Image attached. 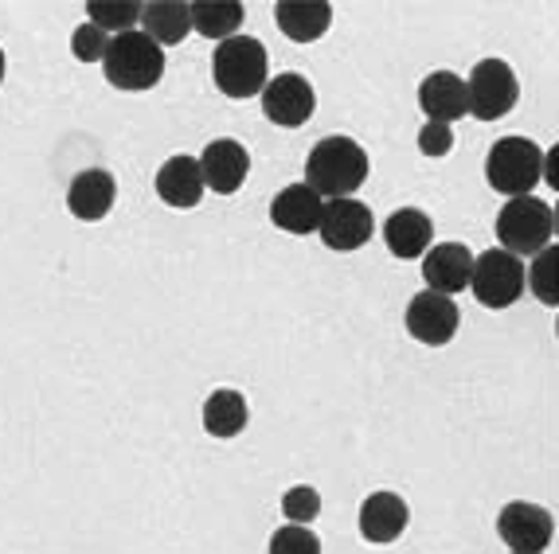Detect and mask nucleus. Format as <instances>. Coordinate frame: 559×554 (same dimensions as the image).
<instances>
[{"instance_id":"obj_1","label":"nucleus","mask_w":559,"mask_h":554,"mask_svg":"<svg viewBox=\"0 0 559 554\" xmlns=\"http://www.w3.org/2000/svg\"><path fill=\"white\" fill-rule=\"evenodd\" d=\"M368 172H372L368 153L353 137H341V133L321 137L306 157V188L318 192L325 204L329 200H353L364 188V180H368Z\"/></svg>"},{"instance_id":"obj_2","label":"nucleus","mask_w":559,"mask_h":554,"mask_svg":"<svg viewBox=\"0 0 559 554\" xmlns=\"http://www.w3.org/2000/svg\"><path fill=\"white\" fill-rule=\"evenodd\" d=\"M212 79L219 86V94L235 98V103H247V98L262 94V86L271 83V56H266L262 39L231 36L224 44H215Z\"/></svg>"},{"instance_id":"obj_3","label":"nucleus","mask_w":559,"mask_h":554,"mask_svg":"<svg viewBox=\"0 0 559 554\" xmlns=\"http://www.w3.org/2000/svg\"><path fill=\"white\" fill-rule=\"evenodd\" d=\"M103 71L110 79V86H118V91H150L165 74V51L141 28L121 32V36H110Z\"/></svg>"},{"instance_id":"obj_4","label":"nucleus","mask_w":559,"mask_h":554,"mask_svg":"<svg viewBox=\"0 0 559 554\" xmlns=\"http://www.w3.org/2000/svg\"><path fill=\"white\" fill-rule=\"evenodd\" d=\"M501 250L516 254V258H536L544 246H551L556 234V212L536 195H521V200H504L501 215L493 222Z\"/></svg>"},{"instance_id":"obj_5","label":"nucleus","mask_w":559,"mask_h":554,"mask_svg":"<svg viewBox=\"0 0 559 554\" xmlns=\"http://www.w3.org/2000/svg\"><path fill=\"white\" fill-rule=\"evenodd\" d=\"M540 165H544V148H536V141L528 137H501L493 141L489 157H485V180L489 188L509 200H521L532 195L540 184Z\"/></svg>"},{"instance_id":"obj_6","label":"nucleus","mask_w":559,"mask_h":554,"mask_svg":"<svg viewBox=\"0 0 559 554\" xmlns=\"http://www.w3.org/2000/svg\"><path fill=\"white\" fill-rule=\"evenodd\" d=\"M466 103L477 121H497L504 113H513L516 103H521L516 71L504 59H477L466 79Z\"/></svg>"},{"instance_id":"obj_7","label":"nucleus","mask_w":559,"mask_h":554,"mask_svg":"<svg viewBox=\"0 0 559 554\" xmlns=\"http://www.w3.org/2000/svg\"><path fill=\"white\" fill-rule=\"evenodd\" d=\"M485 309H509L524 293V262L509 250H481L469 266V286Z\"/></svg>"},{"instance_id":"obj_8","label":"nucleus","mask_w":559,"mask_h":554,"mask_svg":"<svg viewBox=\"0 0 559 554\" xmlns=\"http://www.w3.org/2000/svg\"><path fill=\"white\" fill-rule=\"evenodd\" d=\"M318 234L329 250H336V254H353V250L372 242L376 215H372V207L360 204L356 195L353 200H329V204L321 207Z\"/></svg>"},{"instance_id":"obj_9","label":"nucleus","mask_w":559,"mask_h":554,"mask_svg":"<svg viewBox=\"0 0 559 554\" xmlns=\"http://www.w3.org/2000/svg\"><path fill=\"white\" fill-rule=\"evenodd\" d=\"M259 98H262V113L274 125H282V130H301L313 118V110H318V91L298 71H282L278 79H271V83L262 86Z\"/></svg>"},{"instance_id":"obj_10","label":"nucleus","mask_w":559,"mask_h":554,"mask_svg":"<svg viewBox=\"0 0 559 554\" xmlns=\"http://www.w3.org/2000/svg\"><path fill=\"white\" fill-rule=\"evenodd\" d=\"M497 535L513 554H544L556 535V519L540 504H528V499H513L504 504L501 516H497Z\"/></svg>"},{"instance_id":"obj_11","label":"nucleus","mask_w":559,"mask_h":554,"mask_svg":"<svg viewBox=\"0 0 559 554\" xmlns=\"http://www.w3.org/2000/svg\"><path fill=\"white\" fill-rule=\"evenodd\" d=\"M403 321H407V333L419 344H427V348H447V344L457 336L462 313H457L454 297H442V293L423 289V293L411 297L407 316H403Z\"/></svg>"},{"instance_id":"obj_12","label":"nucleus","mask_w":559,"mask_h":554,"mask_svg":"<svg viewBox=\"0 0 559 554\" xmlns=\"http://www.w3.org/2000/svg\"><path fill=\"white\" fill-rule=\"evenodd\" d=\"M200 176H204L207 192L235 195L247 184V176H251V153L235 137H215L212 145L200 153Z\"/></svg>"},{"instance_id":"obj_13","label":"nucleus","mask_w":559,"mask_h":554,"mask_svg":"<svg viewBox=\"0 0 559 554\" xmlns=\"http://www.w3.org/2000/svg\"><path fill=\"white\" fill-rule=\"evenodd\" d=\"M356 523H360L364 543L392 546V543H400L403 531H407L411 508H407V499L395 496V492H372V496L360 504V516H356Z\"/></svg>"},{"instance_id":"obj_14","label":"nucleus","mask_w":559,"mask_h":554,"mask_svg":"<svg viewBox=\"0 0 559 554\" xmlns=\"http://www.w3.org/2000/svg\"><path fill=\"white\" fill-rule=\"evenodd\" d=\"M469 266H474V254H469L466 242H435V246L423 254L427 289L442 297H454L469 286Z\"/></svg>"},{"instance_id":"obj_15","label":"nucleus","mask_w":559,"mask_h":554,"mask_svg":"<svg viewBox=\"0 0 559 554\" xmlns=\"http://www.w3.org/2000/svg\"><path fill=\"white\" fill-rule=\"evenodd\" d=\"M114 200H118V184L106 168H83L67 188V212L79 222H103L114 212Z\"/></svg>"},{"instance_id":"obj_16","label":"nucleus","mask_w":559,"mask_h":554,"mask_svg":"<svg viewBox=\"0 0 559 554\" xmlns=\"http://www.w3.org/2000/svg\"><path fill=\"white\" fill-rule=\"evenodd\" d=\"M383 242L392 250V258L400 262L423 258L435 246V222L419 207H400V212H392L383 219Z\"/></svg>"},{"instance_id":"obj_17","label":"nucleus","mask_w":559,"mask_h":554,"mask_svg":"<svg viewBox=\"0 0 559 554\" xmlns=\"http://www.w3.org/2000/svg\"><path fill=\"white\" fill-rule=\"evenodd\" d=\"M419 110L430 121H442V125H454L457 118H466V79L454 71H430L419 83Z\"/></svg>"},{"instance_id":"obj_18","label":"nucleus","mask_w":559,"mask_h":554,"mask_svg":"<svg viewBox=\"0 0 559 554\" xmlns=\"http://www.w3.org/2000/svg\"><path fill=\"white\" fill-rule=\"evenodd\" d=\"M204 176H200V160L197 157H168L165 165L157 168V195L168 207L177 212H192L204 200Z\"/></svg>"},{"instance_id":"obj_19","label":"nucleus","mask_w":559,"mask_h":554,"mask_svg":"<svg viewBox=\"0 0 559 554\" xmlns=\"http://www.w3.org/2000/svg\"><path fill=\"white\" fill-rule=\"evenodd\" d=\"M274 24L294 44H313L333 28V4L329 0H278Z\"/></svg>"},{"instance_id":"obj_20","label":"nucleus","mask_w":559,"mask_h":554,"mask_svg":"<svg viewBox=\"0 0 559 554\" xmlns=\"http://www.w3.org/2000/svg\"><path fill=\"white\" fill-rule=\"evenodd\" d=\"M321 207L325 200L318 192H309L306 184H289L271 200V222L286 234H313L321 222Z\"/></svg>"},{"instance_id":"obj_21","label":"nucleus","mask_w":559,"mask_h":554,"mask_svg":"<svg viewBox=\"0 0 559 554\" xmlns=\"http://www.w3.org/2000/svg\"><path fill=\"white\" fill-rule=\"evenodd\" d=\"M138 28L165 51V47H177L188 39V32H192V9H188L185 0H150V4H141Z\"/></svg>"},{"instance_id":"obj_22","label":"nucleus","mask_w":559,"mask_h":554,"mask_svg":"<svg viewBox=\"0 0 559 554\" xmlns=\"http://www.w3.org/2000/svg\"><path fill=\"white\" fill-rule=\"evenodd\" d=\"M200 418H204L207 434L231 442V437H239L242 430H247V422H251V407H247L242 390L219 387V390H212V395L204 398V414H200Z\"/></svg>"},{"instance_id":"obj_23","label":"nucleus","mask_w":559,"mask_h":554,"mask_svg":"<svg viewBox=\"0 0 559 554\" xmlns=\"http://www.w3.org/2000/svg\"><path fill=\"white\" fill-rule=\"evenodd\" d=\"M188 9H192V28L204 39H212V44L239 36L242 20H247V9L239 0H192Z\"/></svg>"},{"instance_id":"obj_24","label":"nucleus","mask_w":559,"mask_h":554,"mask_svg":"<svg viewBox=\"0 0 559 554\" xmlns=\"http://www.w3.org/2000/svg\"><path fill=\"white\" fill-rule=\"evenodd\" d=\"M86 24L103 28L106 36H121V32H133L141 24V4L138 0H91Z\"/></svg>"},{"instance_id":"obj_25","label":"nucleus","mask_w":559,"mask_h":554,"mask_svg":"<svg viewBox=\"0 0 559 554\" xmlns=\"http://www.w3.org/2000/svg\"><path fill=\"white\" fill-rule=\"evenodd\" d=\"M524 289H532L540 305H548V309L559 305V250H556V242L544 246L540 254L532 258V266L524 269Z\"/></svg>"},{"instance_id":"obj_26","label":"nucleus","mask_w":559,"mask_h":554,"mask_svg":"<svg viewBox=\"0 0 559 554\" xmlns=\"http://www.w3.org/2000/svg\"><path fill=\"white\" fill-rule=\"evenodd\" d=\"M266 554H321V539L301 523H286L271 535Z\"/></svg>"},{"instance_id":"obj_27","label":"nucleus","mask_w":559,"mask_h":554,"mask_svg":"<svg viewBox=\"0 0 559 554\" xmlns=\"http://www.w3.org/2000/svg\"><path fill=\"white\" fill-rule=\"evenodd\" d=\"M282 511H286L289 523H313L321 516V492L309 489V484H294V489L282 496Z\"/></svg>"},{"instance_id":"obj_28","label":"nucleus","mask_w":559,"mask_h":554,"mask_svg":"<svg viewBox=\"0 0 559 554\" xmlns=\"http://www.w3.org/2000/svg\"><path fill=\"white\" fill-rule=\"evenodd\" d=\"M106 47H110V36H106L103 28H94V24H79V28L71 32V56H75L79 63H103Z\"/></svg>"},{"instance_id":"obj_29","label":"nucleus","mask_w":559,"mask_h":554,"mask_svg":"<svg viewBox=\"0 0 559 554\" xmlns=\"http://www.w3.org/2000/svg\"><path fill=\"white\" fill-rule=\"evenodd\" d=\"M450 148H454V130L450 125H442V121H427L419 130V153L430 160L439 157H450Z\"/></svg>"},{"instance_id":"obj_30","label":"nucleus","mask_w":559,"mask_h":554,"mask_svg":"<svg viewBox=\"0 0 559 554\" xmlns=\"http://www.w3.org/2000/svg\"><path fill=\"white\" fill-rule=\"evenodd\" d=\"M4 71H9V59H4V47H0V83H4Z\"/></svg>"}]
</instances>
